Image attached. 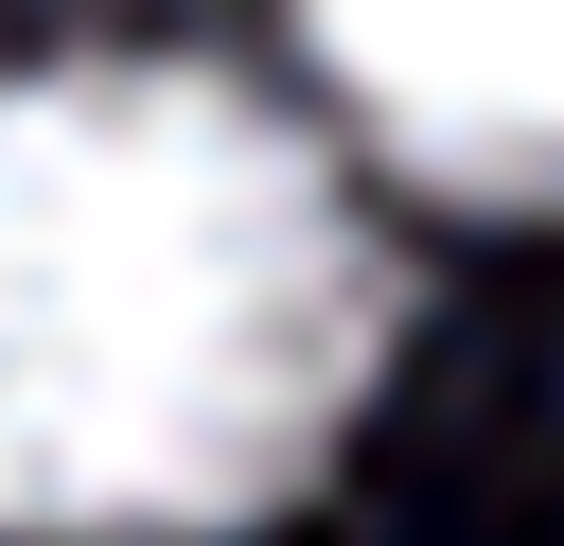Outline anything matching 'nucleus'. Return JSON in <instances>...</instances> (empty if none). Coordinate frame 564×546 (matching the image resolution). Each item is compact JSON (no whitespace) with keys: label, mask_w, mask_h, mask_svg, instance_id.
Wrapping results in <instances>:
<instances>
[{"label":"nucleus","mask_w":564,"mask_h":546,"mask_svg":"<svg viewBox=\"0 0 564 546\" xmlns=\"http://www.w3.org/2000/svg\"><path fill=\"white\" fill-rule=\"evenodd\" d=\"M388 370V247L300 106L194 53L0 70V528L194 546L317 476Z\"/></svg>","instance_id":"obj_1"},{"label":"nucleus","mask_w":564,"mask_h":546,"mask_svg":"<svg viewBox=\"0 0 564 546\" xmlns=\"http://www.w3.org/2000/svg\"><path fill=\"white\" fill-rule=\"evenodd\" d=\"M300 53L405 176L564 211V0H300Z\"/></svg>","instance_id":"obj_2"}]
</instances>
